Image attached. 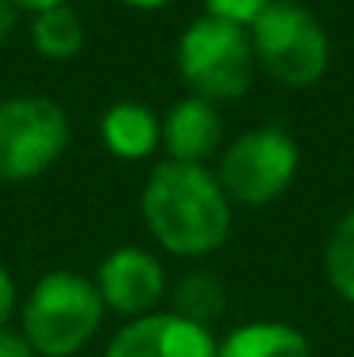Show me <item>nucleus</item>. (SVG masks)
<instances>
[{"label": "nucleus", "instance_id": "f257e3e1", "mask_svg": "<svg viewBox=\"0 0 354 357\" xmlns=\"http://www.w3.org/2000/svg\"><path fill=\"white\" fill-rule=\"evenodd\" d=\"M139 208L156 246L188 260L216 253L233 229V202L205 163H156L142 184Z\"/></svg>", "mask_w": 354, "mask_h": 357}, {"label": "nucleus", "instance_id": "f03ea898", "mask_svg": "<svg viewBox=\"0 0 354 357\" xmlns=\"http://www.w3.org/2000/svg\"><path fill=\"white\" fill-rule=\"evenodd\" d=\"M105 312L94 278L49 271L21 302V333L38 357H77L101 333Z\"/></svg>", "mask_w": 354, "mask_h": 357}, {"label": "nucleus", "instance_id": "7ed1b4c3", "mask_svg": "<svg viewBox=\"0 0 354 357\" xmlns=\"http://www.w3.org/2000/svg\"><path fill=\"white\" fill-rule=\"evenodd\" d=\"M174 59L188 91L212 105L239 101L250 91L257 73L250 31L230 21H219L212 14L195 17L181 31Z\"/></svg>", "mask_w": 354, "mask_h": 357}, {"label": "nucleus", "instance_id": "20e7f679", "mask_svg": "<svg viewBox=\"0 0 354 357\" xmlns=\"http://www.w3.org/2000/svg\"><path fill=\"white\" fill-rule=\"evenodd\" d=\"M246 31L257 70L281 87H313L330 66V38L306 3L271 0Z\"/></svg>", "mask_w": 354, "mask_h": 357}, {"label": "nucleus", "instance_id": "39448f33", "mask_svg": "<svg viewBox=\"0 0 354 357\" xmlns=\"http://www.w3.org/2000/svg\"><path fill=\"white\" fill-rule=\"evenodd\" d=\"M70 146V115L42 94L0 101V181L24 184L49 174Z\"/></svg>", "mask_w": 354, "mask_h": 357}, {"label": "nucleus", "instance_id": "423d86ee", "mask_svg": "<svg viewBox=\"0 0 354 357\" xmlns=\"http://www.w3.org/2000/svg\"><path fill=\"white\" fill-rule=\"evenodd\" d=\"M299 174V146L278 125H260L236 135L219 153L216 177L233 208H264L278 202Z\"/></svg>", "mask_w": 354, "mask_h": 357}, {"label": "nucleus", "instance_id": "0eeeda50", "mask_svg": "<svg viewBox=\"0 0 354 357\" xmlns=\"http://www.w3.org/2000/svg\"><path fill=\"white\" fill-rule=\"evenodd\" d=\"M94 284L108 305V312H118L125 319H139L156 312V305L167 295V271L160 257L146 246H115L98 274Z\"/></svg>", "mask_w": 354, "mask_h": 357}, {"label": "nucleus", "instance_id": "6e6552de", "mask_svg": "<svg viewBox=\"0 0 354 357\" xmlns=\"http://www.w3.org/2000/svg\"><path fill=\"white\" fill-rule=\"evenodd\" d=\"M216 333L174 309L128 319L108 340L105 357H216Z\"/></svg>", "mask_w": 354, "mask_h": 357}, {"label": "nucleus", "instance_id": "1a4fd4ad", "mask_svg": "<svg viewBox=\"0 0 354 357\" xmlns=\"http://www.w3.org/2000/svg\"><path fill=\"white\" fill-rule=\"evenodd\" d=\"M160 146L167 149V160L177 163H205L223 153V115L219 105L202 101L195 94L181 98L167 108L160 119Z\"/></svg>", "mask_w": 354, "mask_h": 357}, {"label": "nucleus", "instance_id": "9d476101", "mask_svg": "<svg viewBox=\"0 0 354 357\" xmlns=\"http://www.w3.org/2000/svg\"><path fill=\"white\" fill-rule=\"evenodd\" d=\"M101 142L118 160H146L160 149V119L139 101H118L101 115Z\"/></svg>", "mask_w": 354, "mask_h": 357}, {"label": "nucleus", "instance_id": "9b49d317", "mask_svg": "<svg viewBox=\"0 0 354 357\" xmlns=\"http://www.w3.org/2000/svg\"><path fill=\"white\" fill-rule=\"evenodd\" d=\"M216 357H313V347L306 340V333L292 323L281 319H253L230 330Z\"/></svg>", "mask_w": 354, "mask_h": 357}, {"label": "nucleus", "instance_id": "f8f14e48", "mask_svg": "<svg viewBox=\"0 0 354 357\" xmlns=\"http://www.w3.org/2000/svg\"><path fill=\"white\" fill-rule=\"evenodd\" d=\"M31 45L49 63H66L84 49V21L70 3L31 14Z\"/></svg>", "mask_w": 354, "mask_h": 357}, {"label": "nucleus", "instance_id": "ddd939ff", "mask_svg": "<svg viewBox=\"0 0 354 357\" xmlns=\"http://www.w3.org/2000/svg\"><path fill=\"white\" fill-rule=\"evenodd\" d=\"M170 298H174V312H181L209 330L226 312V284L216 271H188L184 278H177Z\"/></svg>", "mask_w": 354, "mask_h": 357}, {"label": "nucleus", "instance_id": "4468645a", "mask_svg": "<svg viewBox=\"0 0 354 357\" xmlns=\"http://www.w3.org/2000/svg\"><path fill=\"white\" fill-rule=\"evenodd\" d=\"M323 274L337 298L354 305V208H348L330 229L323 246Z\"/></svg>", "mask_w": 354, "mask_h": 357}, {"label": "nucleus", "instance_id": "2eb2a0df", "mask_svg": "<svg viewBox=\"0 0 354 357\" xmlns=\"http://www.w3.org/2000/svg\"><path fill=\"white\" fill-rule=\"evenodd\" d=\"M271 0H205V14L219 17V21H230L239 28H250L264 10H267Z\"/></svg>", "mask_w": 354, "mask_h": 357}, {"label": "nucleus", "instance_id": "dca6fc26", "mask_svg": "<svg viewBox=\"0 0 354 357\" xmlns=\"http://www.w3.org/2000/svg\"><path fill=\"white\" fill-rule=\"evenodd\" d=\"M14 309H17V288H14V278H10V271L0 264V330L10 323Z\"/></svg>", "mask_w": 354, "mask_h": 357}, {"label": "nucleus", "instance_id": "f3484780", "mask_svg": "<svg viewBox=\"0 0 354 357\" xmlns=\"http://www.w3.org/2000/svg\"><path fill=\"white\" fill-rule=\"evenodd\" d=\"M0 357H38V354L31 351V344L24 340L21 330L3 326V330H0Z\"/></svg>", "mask_w": 354, "mask_h": 357}, {"label": "nucleus", "instance_id": "a211bd4d", "mask_svg": "<svg viewBox=\"0 0 354 357\" xmlns=\"http://www.w3.org/2000/svg\"><path fill=\"white\" fill-rule=\"evenodd\" d=\"M17 14H21V10H17L10 0H0V42H3L10 31H14V24H17Z\"/></svg>", "mask_w": 354, "mask_h": 357}, {"label": "nucleus", "instance_id": "6ab92c4d", "mask_svg": "<svg viewBox=\"0 0 354 357\" xmlns=\"http://www.w3.org/2000/svg\"><path fill=\"white\" fill-rule=\"evenodd\" d=\"M17 10H28V14H42L49 7H59V3H70V0H10Z\"/></svg>", "mask_w": 354, "mask_h": 357}, {"label": "nucleus", "instance_id": "aec40b11", "mask_svg": "<svg viewBox=\"0 0 354 357\" xmlns=\"http://www.w3.org/2000/svg\"><path fill=\"white\" fill-rule=\"evenodd\" d=\"M125 7H132V10H160V7H167L170 0H121Z\"/></svg>", "mask_w": 354, "mask_h": 357}, {"label": "nucleus", "instance_id": "412c9836", "mask_svg": "<svg viewBox=\"0 0 354 357\" xmlns=\"http://www.w3.org/2000/svg\"><path fill=\"white\" fill-rule=\"evenodd\" d=\"M281 3H306V0H281Z\"/></svg>", "mask_w": 354, "mask_h": 357}]
</instances>
